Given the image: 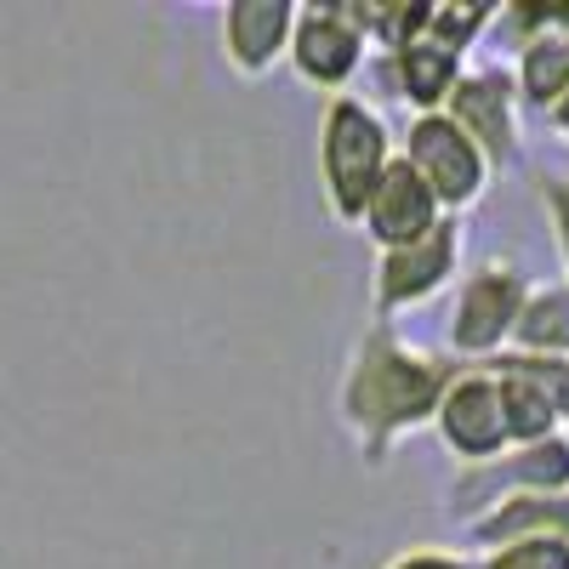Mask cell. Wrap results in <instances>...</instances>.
Returning a JSON list of instances; mask_svg holds the SVG:
<instances>
[{
  "instance_id": "6da1fadb",
  "label": "cell",
  "mask_w": 569,
  "mask_h": 569,
  "mask_svg": "<svg viewBox=\"0 0 569 569\" xmlns=\"http://www.w3.org/2000/svg\"><path fill=\"white\" fill-rule=\"evenodd\" d=\"M450 376H456L450 353H433L399 337V325L388 319H370L359 330V342L342 365V388H337V416L348 427L353 450L370 467H382L405 439H416L433 421Z\"/></svg>"
},
{
  "instance_id": "7a4b0ae2",
  "label": "cell",
  "mask_w": 569,
  "mask_h": 569,
  "mask_svg": "<svg viewBox=\"0 0 569 569\" xmlns=\"http://www.w3.org/2000/svg\"><path fill=\"white\" fill-rule=\"evenodd\" d=\"M393 154H399L393 149V126L370 98H359V91L325 98L313 160H319V194H325L330 222L359 233L365 200H370V188L382 182V171L393 166Z\"/></svg>"
},
{
  "instance_id": "3957f363",
  "label": "cell",
  "mask_w": 569,
  "mask_h": 569,
  "mask_svg": "<svg viewBox=\"0 0 569 569\" xmlns=\"http://www.w3.org/2000/svg\"><path fill=\"white\" fill-rule=\"evenodd\" d=\"M530 268L518 257H485L461 268L456 291H450V313H445V348L456 365H490L496 353H507L518 308L530 297Z\"/></svg>"
},
{
  "instance_id": "277c9868",
  "label": "cell",
  "mask_w": 569,
  "mask_h": 569,
  "mask_svg": "<svg viewBox=\"0 0 569 569\" xmlns=\"http://www.w3.org/2000/svg\"><path fill=\"white\" fill-rule=\"evenodd\" d=\"M461 257H467V217H439L416 246L376 251V268H370V319L393 325L399 313H416L427 302H439L445 291H456Z\"/></svg>"
},
{
  "instance_id": "5b68a950",
  "label": "cell",
  "mask_w": 569,
  "mask_h": 569,
  "mask_svg": "<svg viewBox=\"0 0 569 569\" xmlns=\"http://www.w3.org/2000/svg\"><path fill=\"white\" fill-rule=\"evenodd\" d=\"M393 149L427 188H433V200H439L445 217H467L496 182L490 160L472 149L467 131L450 114H410V126L393 137Z\"/></svg>"
},
{
  "instance_id": "8992f818",
  "label": "cell",
  "mask_w": 569,
  "mask_h": 569,
  "mask_svg": "<svg viewBox=\"0 0 569 569\" xmlns=\"http://www.w3.org/2000/svg\"><path fill=\"white\" fill-rule=\"evenodd\" d=\"M563 490H569V439L552 433L541 445H518L485 467H456L445 485V512L467 530L472 518L507 496H563Z\"/></svg>"
},
{
  "instance_id": "52a82bcc",
  "label": "cell",
  "mask_w": 569,
  "mask_h": 569,
  "mask_svg": "<svg viewBox=\"0 0 569 569\" xmlns=\"http://www.w3.org/2000/svg\"><path fill=\"white\" fill-rule=\"evenodd\" d=\"M439 114H450L467 131V142L490 160V171H512L525 160V103H518V86H512L507 63L467 69L450 86Z\"/></svg>"
},
{
  "instance_id": "ba28073f",
  "label": "cell",
  "mask_w": 569,
  "mask_h": 569,
  "mask_svg": "<svg viewBox=\"0 0 569 569\" xmlns=\"http://www.w3.org/2000/svg\"><path fill=\"white\" fill-rule=\"evenodd\" d=\"M284 63H291V74L302 86L325 91V98H342V91H353V80L365 74L370 46H365V34H359V23L342 0H308V7H297Z\"/></svg>"
},
{
  "instance_id": "9c48e42d",
  "label": "cell",
  "mask_w": 569,
  "mask_h": 569,
  "mask_svg": "<svg viewBox=\"0 0 569 569\" xmlns=\"http://www.w3.org/2000/svg\"><path fill=\"white\" fill-rule=\"evenodd\" d=\"M439 433L445 456L456 467H485L496 456L512 450L507 439V421H501V382L490 365H456L450 388L433 410V421H427Z\"/></svg>"
},
{
  "instance_id": "30bf717a",
  "label": "cell",
  "mask_w": 569,
  "mask_h": 569,
  "mask_svg": "<svg viewBox=\"0 0 569 569\" xmlns=\"http://www.w3.org/2000/svg\"><path fill=\"white\" fill-rule=\"evenodd\" d=\"M365 74H376L388 86V98L410 114H439L445 98H450V86L467 74V52H456V46L433 40V34H421L410 46H399V52L388 58H370Z\"/></svg>"
},
{
  "instance_id": "8fae6325",
  "label": "cell",
  "mask_w": 569,
  "mask_h": 569,
  "mask_svg": "<svg viewBox=\"0 0 569 569\" xmlns=\"http://www.w3.org/2000/svg\"><path fill=\"white\" fill-rule=\"evenodd\" d=\"M297 0H233L222 12V58L240 80H268L291 52Z\"/></svg>"
},
{
  "instance_id": "7c38bea8",
  "label": "cell",
  "mask_w": 569,
  "mask_h": 569,
  "mask_svg": "<svg viewBox=\"0 0 569 569\" xmlns=\"http://www.w3.org/2000/svg\"><path fill=\"white\" fill-rule=\"evenodd\" d=\"M439 217H445V211H439V200H433V188H427V182L393 154V166L382 171V182H376L370 200H365L359 233H365L376 251H399V246H416Z\"/></svg>"
},
{
  "instance_id": "4fadbf2b",
  "label": "cell",
  "mask_w": 569,
  "mask_h": 569,
  "mask_svg": "<svg viewBox=\"0 0 569 569\" xmlns=\"http://www.w3.org/2000/svg\"><path fill=\"white\" fill-rule=\"evenodd\" d=\"M472 547H501V541H525V536H563L569 541V490L563 496H507L490 512H479L461 530Z\"/></svg>"
},
{
  "instance_id": "5bb4252c",
  "label": "cell",
  "mask_w": 569,
  "mask_h": 569,
  "mask_svg": "<svg viewBox=\"0 0 569 569\" xmlns=\"http://www.w3.org/2000/svg\"><path fill=\"white\" fill-rule=\"evenodd\" d=\"M512 353H536V359H569V284L563 279H536L525 308L512 325Z\"/></svg>"
},
{
  "instance_id": "9a60e30c",
  "label": "cell",
  "mask_w": 569,
  "mask_h": 569,
  "mask_svg": "<svg viewBox=\"0 0 569 569\" xmlns=\"http://www.w3.org/2000/svg\"><path fill=\"white\" fill-rule=\"evenodd\" d=\"M490 370H496V382H501V421H507L512 450H518V445H541V439L563 433L552 399L530 382L525 370H512V365H507V353H496V359H490Z\"/></svg>"
},
{
  "instance_id": "2e32d148",
  "label": "cell",
  "mask_w": 569,
  "mask_h": 569,
  "mask_svg": "<svg viewBox=\"0 0 569 569\" xmlns=\"http://www.w3.org/2000/svg\"><path fill=\"white\" fill-rule=\"evenodd\" d=\"M472 569H569V541L563 536H525L501 541L472 558Z\"/></svg>"
},
{
  "instance_id": "e0dca14e",
  "label": "cell",
  "mask_w": 569,
  "mask_h": 569,
  "mask_svg": "<svg viewBox=\"0 0 569 569\" xmlns=\"http://www.w3.org/2000/svg\"><path fill=\"white\" fill-rule=\"evenodd\" d=\"M536 200H541V211H547V222H552L558 268H563V284H569V177H558V171L536 177Z\"/></svg>"
},
{
  "instance_id": "ac0fdd59",
  "label": "cell",
  "mask_w": 569,
  "mask_h": 569,
  "mask_svg": "<svg viewBox=\"0 0 569 569\" xmlns=\"http://www.w3.org/2000/svg\"><path fill=\"white\" fill-rule=\"evenodd\" d=\"M382 569H472V552H461V547H399Z\"/></svg>"
},
{
  "instance_id": "d6986e66",
  "label": "cell",
  "mask_w": 569,
  "mask_h": 569,
  "mask_svg": "<svg viewBox=\"0 0 569 569\" xmlns=\"http://www.w3.org/2000/svg\"><path fill=\"white\" fill-rule=\"evenodd\" d=\"M547 120H552V131H558V137L569 142V91H563V103H558V109H552Z\"/></svg>"
}]
</instances>
